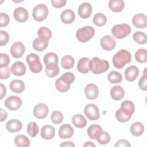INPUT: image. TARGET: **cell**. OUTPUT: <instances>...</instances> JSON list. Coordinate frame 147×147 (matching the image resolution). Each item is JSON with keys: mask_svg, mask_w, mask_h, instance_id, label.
<instances>
[{"mask_svg": "<svg viewBox=\"0 0 147 147\" xmlns=\"http://www.w3.org/2000/svg\"><path fill=\"white\" fill-rule=\"evenodd\" d=\"M107 22V17L101 13L95 14L93 17V23L97 26H102L106 24Z\"/></svg>", "mask_w": 147, "mask_h": 147, "instance_id": "d590c367", "label": "cell"}, {"mask_svg": "<svg viewBox=\"0 0 147 147\" xmlns=\"http://www.w3.org/2000/svg\"><path fill=\"white\" fill-rule=\"evenodd\" d=\"M75 63L74 59L72 56L69 55L64 56L61 60V64L63 68L65 69H71Z\"/></svg>", "mask_w": 147, "mask_h": 147, "instance_id": "836d02e7", "label": "cell"}, {"mask_svg": "<svg viewBox=\"0 0 147 147\" xmlns=\"http://www.w3.org/2000/svg\"><path fill=\"white\" fill-rule=\"evenodd\" d=\"M10 90L15 93L20 94L22 92L25 88L24 82L19 79H14L10 83Z\"/></svg>", "mask_w": 147, "mask_h": 147, "instance_id": "44dd1931", "label": "cell"}, {"mask_svg": "<svg viewBox=\"0 0 147 147\" xmlns=\"http://www.w3.org/2000/svg\"><path fill=\"white\" fill-rule=\"evenodd\" d=\"M33 18L37 22L44 21L48 15V8L47 6L43 3L37 5L33 9Z\"/></svg>", "mask_w": 147, "mask_h": 147, "instance_id": "52a82bcc", "label": "cell"}, {"mask_svg": "<svg viewBox=\"0 0 147 147\" xmlns=\"http://www.w3.org/2000/svg\"><path fill=\"white\" fill-rule=\"evenodd\" d=\"M0 34H1L0 45L3 46L8 42V41L9 40V36L7 32L3 31V30H1Z\"/></svg>", "mask_w": 147, "mask_h": 147, "instance_id": "681fc988", "label": "cell"}, {"mask_svg": "<svg viewBox=\"0 0 147 147\" xmlns=\"http://www.w3.org/2000/svg\"><path fill=\"white\" fill-rule=\"evenodd\" d=\"M133 38L134 41L139 44H145L146 42V35L142 32H136L133 35Z\"/></svg>", "mask_w": 147, "mask_h": 147, "instance_id": "60d3db41", "label": "cell"}, {"mask_svg": "<svg viewBox=\"0 0 147 147\" xmlns=\"http://www.w3.org/2000/svg\"><path fill=\"white\" fill-rule=\"evenodd\" d=\"M131 32L130 26L127 24L115 25L111 29L113 36L118 39H121L127 36Z\"/></svg>", "mask_w": 147, "mask_h": 147, "instance_id": "8992f818", "label": "cell"}, {"mask_svg": "<svg viewBox=\"0 0 147 147\" xmlns=\"http://www.w3.org/2000/svg\"><path fill=\"white\" fill-rule=\"evenodd\" d=\"M10 69L8 66L0 67V78L1 79H6L11 75Z\"/></svg>", "mask_w": 147, "mask_h": 147, "instance_id": "bcb514c9", "label": "cell"}, {"mask_svg": "<svg viewBox=\"0 0 147 147\" xmlns=\"http://www.w3.org/2000/svg\"><path fill=\"white\" fill-rule=\"evenodd\" d=\"M131 54L128 51L121 49L113 57V65L118 69L122 68L125 65L131 61Z\"/></svg>", "mask_w": 147, "mask_h": 147, "instance_id": "3957f363", "label": "cell"}, {"mask_svg": "<svg viewBox=\"0 0 147 147\" xmlns=\"http://www.w3.org/2000/svg\"><path fill=\"white\" fill-rule=\"evenodd\" d=\"M131 116H129L123 112H122L120 109H118L115 113V118L116 119L121 122H126L129 121L131 118Z\"/></svg>", "mask_w": 147, "mask_h": 147, "instance_id": "ee69618b", "label": "cell"}, {"mask_svg": "<svg viewBox=\"0 0 147 147\" xmlns=\"http://www.w3.org/2000/svg\"><path fill=\"white\" fill-rule=\"evenodd\" d=\"M55 134V128L49 125H46L42 127L40 131L41 137L44 140H51Z\"/></svg>", "mask_w": 147, "mask_h": 147, "instance_id": "d6986e66", "label": "cell"}, {"mask_svg": "<svg viewBox=\"0 0 147 147\" xmlns=\"http://www.w3.org/2000/svg\"><path fill=\"white\" fill-rule=\"evenodd\" d=\"M84 94L87 99L94 100L98 98L99 95V90L95 84L90 83L84 88Z\"/></svg>", "mask_w": 147, "mask_h": 147, "instance_id": "4fadbf2b", "label": "cell"}, {"mask_svg": "<svg viewBox=\"0 0 147 147\" xmlns=\"http://www.w3.org/2000/svg\"><path fill=\"white\" fill-rule=\"evenodd\" d=\"M0 111H1V118H0V121L2 122L3 121H5L7 117V113L6 112V110H5L3 109H0Z\"/></svg>", "mask_w": 147, "mask_h": 147, "instance_id": "f5cc1de1", "label": "cell"}, {"mask_svg": "<svg viewBox=\"0 0 147 147\" xmlns=\"http://www.w3.org/2000/svg\"><path fill=\"white\" fill-rule=\"evenodd\" d=\"M144 131V126L142 123L136 122L133 123L130 126V132L134 136H140Z\"/></svg>", "mask_w": 147, "mask_h": 147, "instance_id": "1f68e13d", "label": "cell"}, {"mask_svg": "<svg viewBox=\"0 0 147 147\" xmlns=\"http://www.w3.org/2000/svg\"><path fill=\"white\" fill-rule=\"evenodd\" d=\"M84 113L90 121H96L100 117L99 110L98 106L93 103L87 104L84 109Z\"/></svg>", "mask_w": 147, "mask_h": 147, "instance_id": "ba28073f", "label": "cell"}, {"mask_svg": "<svg viewBox=\"0 0 147 147\" xmlns=\"http://www.w3.org/2000/svg\"><path fill=\"white\" fill-rule=\"evenodd\" d=\"M90 59L87 57H82L78 61L77 64V69L82 74H87L90 71L89 68Z\"/></svg>", "mask_w": 147, "mask_h": 147, "instance_id": "603a6c76", "label": "cell"}, {"mask_svg": "<svg viewBox=\"0 0 147 147\" xmlns=\"http://www.w3.org/2000/svg\"><path fill=\"white\" fill-rule=\"evenodd\" d=\"M73 127L68 123L61 125L59 129V136L61 138H69L74 134Z\"/></svg>", "mask_w": 147, "mask_h": 147, "instance_id": "e0dca14e", "label": "cell"}, {"mask_svg": "<svg viewBox=\"0 0 147 147\" xmlns=\"http://www.w3.org/2000/svg\"><path fill=\"white\" fill-rule=\"evenodd\" d=\"M48 40L38 37L34 39L33 42L32 46L34 49L41 52L47 48V47L48 46Z\"/></svg>", "mask_w": 147, "mask_h": 147, "instance_id": "83f0119b", "label": "cell"}, {"mask_svg": "<svg viewBox=\"0 0 147 147\" xmlns=\"http://www.w3.org/2000/svg\"><path fill=\"white\" fill-rule=\"evenodd\" d=\"M135 59L140 63H144L147 61V52L146 49H138L135 53Z\"/></svg>", "mask_w": 147, "mask_h": 147, "instance_id": "e575fe53", "label": "cell"}, {"mask_svg": "<svg viewBox=\"0 0 147 147\" xmlns=\"http://www.w3.org/2000/svg\"><path fill=\"white\" fill-rule=\"evenodd\" d=\"M125 6V3L122 0H110L109 2V7L114 12L121 11Z\"/></svg>", "mask_w": 147, "mask_h": 147, "instance_id": "4dcf8cb0", "label": "cell"}, {"mask_svg": "<svg viewBox=\"0 0 147 147\" xmlns=\"http://www.w3.org/2000/svg\"><path fill=\"white\" fill-rule=\"evenodd\" d=\"M139 74V69L135 65L128 67L125 71V76L128 82L134 81Z\"/></svg>", "mask_w": 147, "mask_h": 147, "instance_id": "ac0fdd59", "label": "cell"}, {"mask_svg": "<svg viewBox=\"0 0 147 147\" xmlns=\"http://www.w3.org/2000/svg\"><path fill=\"white\" fill-rule=\"evenodd\" d=\"M83 146L84 147H86V146H94L95 147V145L90 141H87V142H85V144L83 145Z\"/></svg>", "mask_w": 147, "mask_h": 147, "instance_id": "9f6ffc18", "label": "cell"}, {"mask_svg": "<svg viewBox=\"0 0 147 147\" xmlns=\"http://www.w3.org/2000/svg\"><path fill=\"white\" fill-rule=\"evenodd\" d=\"M26 131L28 133V134L32 137H36L39 131V127L38 125L35 122H30L28 123L27 126Z\"/></svg>", "mask_w": 147, "mask_h": 147, "instance_id": "74e56055", "label": "cell"}, {"mask_svg": "<svg viewBox=\"0 0 147 147\" xmlns=\"http://www.w3.org/2000/svg\"><path fill=\"white\" fill-rule=\"evenodd\" d=\"M14 144L18 147H28L30 146V140L26 136L20 134L15 137Z\"/></svg>", "mask_w": 147, "mask_h": 147, "instance_id": "d6a6232c", "label": "cell"}, {"mask_svg": "<svg viewBox=\"0 0 147 147\" xmlns=\"http://www.w3.org/2000/svg\"><path fill=\"white\" fill-rule=\"evenodd\" d=\"M10 21L9 16L6 13H1L0 14V26H6Z\"/></svg>", "mask_w": 147, "mask_h": 147, "instance_id": "c3c4849f", "label": "cell"}, {"mask_svg": "<svg viewBox=\"0 0 147 147\" xmlns=\"http://www.w3.org/2000/svg\"><path fill=\"white\" fill-rule=\"evenodd\" d=\"M96 140L99 144L102 145H106L110 141V136L107 132L103 130Z\"/></svg>", "mask_w": 147, "mask_h": 147, "instance_id": "b9f144b4", "label": "cell"}, {"mask_svg": "<svg viewBox=\"0 0 147 147\" xmlns=\"http://www.w3.org/2000/svg\"><path fill=\"white\" fill-rule=\"evenodd\" d=\"M45 65V74L48 77L53 78L59 74V67L57 64L50 63Z\"/></svg>", "mask_w": 147, "mask_h": 147, "instance_id": "f1b7e54d", "label": "cell"}, {"mask_svg": "<svg viewBox=\"0 0 147 147\" xmlns=\"http://www.w3.org/2000/svg\"><path fill=\"white\" fill-rule=\"evenodd\" d=\"M37 34L40 38L49 40L52 37L51 30L47 27H40L37 31Z\"/></svg>", "mask_w": 147, "mask_h": 147, "instance_id": "f35d334b", "label": "cell"}, {"mask_svg": "<svg viewBox=\"0 0 147 147\" xmlns=\"http://www.w3.org/2000/svg\"><path fill=\"white\" fill-rule=\"evenodd\" d=\"M125 95L123 88L120 86H113L110 90V95L115 100H119L123 98Z\"/></svg>", "mask_w": 147, "mask_h": 147, "instance_id": "d4e9b609", "label": "cell"}, {"mask_svg": "<svg viewBox=\"0 0 147 147\" xmlns=\"http://www.w3.org/2000/svg\"><path fill=\"white\" fill-rule=\"evenodd\" d=\"M107 79L112 84H117L122 82V76L119 72L112 71L108 74Z\"/></svg>", "mask_w": 147, "mask_h": 147, "instance_id": "8d00e7d4", "label": "cell"}, {"mask_svg": "<svg viewBox=\"0 0 147 147\" xmlns=\"http://www.w3.org/2000/svg\"><path fill=\"white\" fill-rule=\"evenodd\" d=\"M132 23L137 28H144L147 25V17L144 14H137L133 16Z\"/></svg>", "mask_w": 147, "mask_h": 147, "instance_id": "2e32d148", "label": "cell"}, {"mask_svg": "<svg viewBox=\"0 0 147 147\" xmlns=\"http://www.w3.org/2000/svg\"><path fill=\"white\" fill-rule=\"evenodd\" d=\"M72 122L76 127L83 128L87 125V119L83 115L78 114L72 117Z\"/></svg>", "mask_w": 147, "mask_h": 147, "instance_id": "f546056e", "label": "cell"}, {"mask_svg": "<svg viewBox=\"0 0 147 147\" xmlns=\"http://www.w3.org/2000/svg\"><path fill=\"white\" fill-rule=\"evenodd\" d=\"M26 61L29 65L30 70L32 72L37 74L42 71V65L37 55L34 53H29L26 57Z\"/></svg>", "mask_w": 147, "mask_h": 147, "instance_id": "5b68a950", "label": "cell"}, {"mask_svg": "<svg viewBox=\"0 0 147 147\" xmlns=\"http://www.w3.org/2000/svg\"><path fill=\"white\" fill-rule=\"evenodd\" d=\"M63 115L61 111H54L51 114V119L55 124H59L63 121Z\"/></svg>", "mask_w": 147, "mask_h": 147, "instance_id": "7bdbcfd3", "label": "cell"}, {"mask_svg": "<svg viewBox=\"0 0 147 147\" xmlns=\"http://www.w3.org/2000/svg\"><path fill=\"white\" fill-rule=\"evenodd\" d=\"M0 88H1V93H0L1 98H0V99H2V98L5 96V95L6 94V90L5 86L2 83L0 84Z\"/></svg>", "mask_w": 147, "mask_h": 147, "instance_id": "db71d44e", "label": "cell"}, {"mask_svg": "<svg viewBox=\"0 0 147 147\" xmlns=\"http://www.w3.org/2000/svg\"><path fill=\"white\" fill-rule=\"evenodd\" d=\"M95 29L91 26H86L77 30L76 38L81 42H86L93 37L95 34Z\"/></svg>", "mask_w": 147, "mask_h": 147, "instance_id": "277c9868", "label": "cell"}, {"mask_svg": "<svg viewBox=\"0 0 147 147\" xmlns=\"http://www.w3.org/2000/svg\"><path fill=\"white\" fill-rule=\"evenodd\" d=\"M10 53L14 58L21 57L25 52V48L23 43L21 42H14L10 49Z\"/></svg>", "mask_w": 147, "mask_h": 147, "instance_id": "8fae6325", "label": "cell"}, {"mask_svg": "<svg viewBox=\"0 0 147 147\" xmlns=\"http://www.w3.org/2000/svg\"><path fill=\"white\" fill-rule=\"evenodd\" d=\"M49 113L48 107L44 103H39L35 106L33 109L34 116L37 119L45 118Z\"/></svg>", "mask_w": 147, "mask_h": 147, "instance_id": "7c38bea8", "label": "cell"}, {"mask_svg": "<svg viewBox=\"0 0 147 147\" xmlns=\"http://www.w3.org/2000/svg\"><path fill=\"white\" fill-rule=\"evenodd\" d=\"M92 11L91 5L88 2H83L80 5L78 8V14L83 19H86L90 17Z\"/></svg>", "mask_w": 147, "mask_h": 147, "instance_id": "9a60e30c", "label": "cell"}, {"mask_svg": "<svg viewBox=\"0 0 147 147\" xmlns=\"http://www.w3.org/2000/svg\"><path fill=\"white\" fill-rule=\"evenodd\" d=\"M103 129L99 125H91L87 129V134L90 138L96 140L102 132Z\"/></svg>", "mask_w": 147, "mask_h": 147, "instance_id": "4316f807", "label": "cell"}, {"mask_svg": "<svg viewBox=\"0 0 147 147\" xmlns=\"http://www.w3.org/2000/svg\"><path fill=\"white\" fill-rule=\"evenodd\" d=\"M13 16L17 21L19 22H24L28 20L29 13L25 8L23 7H18L14 10Z\"/></svg>", "mask_w": 147, "mask_h": 147, "instance_id": "5bb4252c", "label": "cell"}, {"mask_svg": "<svg viewBox=\"0 0 147 147\" xmlns=\"http://www.w3.org/2000/svg\"><path fill=\"white\" fill-rule=\"evenodd\" d=\"M12 74L16 76H22L25 75L26 69L25 64L21 61H16L11 67Z\"/></svg>", "mask_w": 147, "mask_h": 147, "instance_id": "ffe728a7", "label": "cell"}, {"mask_svg": "<svg viewBox=\"0 0 147 147\" xmlns=\"http://www.w3.org/2000/svg\"><path fill=\"white\" fill-rule=\"evenodd\" d=\"M44 62L45 65L50 63L57 64L58 63V56L57 54L53 52H48L44 56Z\"/></svg>", "mask_w": 147, "mask_h": 147, "instance_id": "ab89813d", "label": "cell"}, {"mask_svg": "<svg viewBox=\"0 0 147 147\" xmlns=\"http://www.w3.org/2000/svg\"><path fill=\"white\" fill-rule=\"evenodd\" d=\"M100 45L103 49L110 51L115 47L116 41L113 37L109 35H106L100 39Z\"/></svg>", "mask_w": 147, "mask_h": 147, "instance_id": "30bf717a", "label": "cell"}, {"mask_svg": "<svg viewBox=\"0 0 147 147\" xmlns=\"http://www.w3.org/2000/svg\"><path fill=\"white\" fill-rule=\"evenodd\" d=\"M60 146H75V144L71 142V141H65V142H62L60 145Z\"/></svg>", "mask_w": 147, "mask_h": 147, "instance_id": "11a10c76", "label": "cell"}, {"mask_svg": "<svg viewBox=\"0 0 147 147\" xmlns=\"http://www.w3.org/2000/svg\"><path fill=\"white\" fill-rule=\"evenodd\" d=\"M22 127V123L17 119L9 120L6 124V129L11 133L18 132L21 130Z\"/></svg>", "mask_w": 147, "mask_h": 147, "instance_id": "7402d4cb", "label": "cell"}, {"mask_svg": "<svg viewBox=\"0 0 147 147\" xmlns=\"http://www.w3.org/2000/svg\"><path fill=\"white\" fill-rule=\"evenodd\" d=\"M52 5L55 8H61L65 5L67 3L66 0H52Z\"/></svg>", "mask_w": 147, "mask_h": 147, "instance_id": "f907efd6", "label": "cell"}, {"mask_svg": "<svg viewBox=\"0 0 147 147\" xmlns=\"http://www.w3.org/2000/svg\"><path fill=\"white\" fill-rule=\"evenodd\" d=\"M138 86L143 91L147 90V75H146V68H145L143 75L141 77L138 82Z\"/></svg>", "mask_w": 147, "mask_h": 147, "instance_id": "f6af8a7d", "label": "cell"}, {"mask_svg": "<svg viewBox=\"0 0 147 147\" xmlns=\"http://www.w3.org/2000/svg\"><path fill=\"white\" fill-rule=\"evenodd\" d=\"M89 68L94 74H101L109 69V63L106 60H102L98 57H94L89 61Z\"/></svg>", "mask_w": 147, "mask_h": 147, "instance_id": "7a4b0ae2", "label": "cell"}, {"mask_svg": "<svg viewBox=\"0 0 147 147\" xmlns=\"http://www.w3.org/2000/svg\"><path fill=\"white\" fill-rule=\"evenodd\" d=\"M60 18L63 23L65 24H69L74 21L75 19V15L72 10L66 9L61 13Z\"/></svg>", "mask_w": 147, "mask_h": 147, "instance_id": "cb8c5ba5", "label": "cell"}, {"mask_svg": "<svg viewBox=\"0 0 147 147\" xmlns=\"http://www.w3.org/2000/svg\"><path fill=\"white\" fill-rule=\"evenodd\" d=\"M114 146L115 147H119V146H125V147H130V144L129 143V142L128 141H127L126 140H124V139H121L119 140H118L116 144L114 145Z\"/></svg>", "mask_w": 147, "mask_h": 147, "instance_id": "816d5d0a", "label": "cell"}, {"mask_svg": "<svg viewBox=\"0 0 147 147\" xmlns=\"http://www.w3.org/2000/svg\"><path fill=\"white\" fill-rule=\"evenodd\" d=\"M121 110L125 114L131 116L134 112L135 107L134 103L129 100H126L122 102L121 105Z\"/></svg>", "mask_w": 147, "mask_h": 147, "instance_id": "484cf974", "label": "cell"}, {"mask_svg": "<svg viewBox=\"0 0 147 147\" xmlns=\"http://www.w3.org/2000/svg\"><path fill=\"white\" fill-rule=\"evenodd\" d=\"M22 105L21 99L15 95H10L7 97L5 101V106L11 111H15L19 109Z\"/></svg>", "mask_w": 147, "mask_h": 147, "instance_id": "9c48e42d", "label": "cell"}, {"mask_svg": "<svg viewBox=\"0 0 147 147\" xmlns=\"http://www.w3.org/2000/svg\"><path fill=\"white\" fill-rule=\"evenodd\" d=\"M10 63V57L6 53H0V67H7Z\"/></svg>", "mask_w": 147, "mask_h": 147, "instance_id": "7dc6e473", "label": "cell"}, {"mask_svg": "<svg viewBox=\"0 0 147 147\" xmlns=\"http://www.w3.org/2000/svg\"><path fill=\"white\" fill-rule=\"evenodd\" d=\"M75 80L74 75L70 72L63 74L55 82V87L59 92L64 93L69 90L71 84Z\"/></svg>", "mask_w": 147, "mask_h": 147, "instance_id": "6da1fadb", "label": "cell"}]
</instances>
